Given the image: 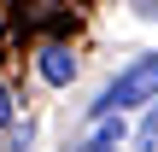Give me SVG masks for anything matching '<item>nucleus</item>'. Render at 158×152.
<instances>
[{"mask_svg": "<svg viewBox=\"0 0 158 152\" xmlns=\"http://www.w3.org/2000/svg\"><path fill=\"white\" fill-rule=\"evenodd\" d=\"M135 105H158V53L129 59V64L100 88V100L88 105V123H111V117H123V111H135Z\"/></svg>", "mask_w": 158, "mask_h": 152, "instance_id": "1", "label": "nucleus"}, {"mask_svg": "<svg viewBox=\"0 0 158 152\" xmlns=\"http://www.w3.org/2000/svg\"><path fill=\"white\" fill-rule=\"evenodd\" d=\"M35 70H41L47 88H70V76H76V53H70L64 41H47L41 59H35Z\"/></svg>", "mask_w": 158, "mask_h": 152, "instance_id": "2", "label": "nucleus"}, {"mask_svg": "<svg viewBox=\"0 0 158 152\" xmlns=\"http://www.w3.org/2000/svg\"><path fill=\"white\" fill-rule=\"evenodd\" d=\"M123 135H129V129H123V117H111V123H94V135H88L76 152H117V146H123Z\"/></svg>", "mask_w": 158, "mask_h": 152, "instance_id": "3", "label": "nucleus"}, {"mask_svg": "<svg viewBox=\"0 0 158 152\" xmlns=\"http://www.w3.org/2000/svg\"><path fill=\"white\" fill-rule=\"evenodd\" d=\"M135 152H158V105H147V117L135 129Z\"/></svg>", "mask_w": 158, "mask_h": 152, "instance_id": "4", "label": "nucleus"}, {"mask_svg": "<svg viewBox=\"0 0 158 152\" xmlns=\"http://www.w3.org/2000/svg\"><path fill=\"white\" fill-rule=\"evenodd\" d=\"M0 129H6V135L18 129V100H12V88H0Z\"/></svg>", "mask_w": 158, "mask_h": 152, "instance_id": "5", "label": "nucleus"}, {"mask_svg": "<svg viewBox=\"0 0 158 152\" xmlns=\"http://www.w3.org/2000/svg\"><path fill=\"white\" fill-rule=\"evenodd\" d=\"M35 146V129H29V123H23V129H12V135H6V152H29Z\"/></svg>", "mask_w": 158, "mask_h": 152, "instance_id": "6", "label": "nucleus"}, {"mask_svg": "<svg viewBox=\"0 0 158 152\" xmlns=\"http://www.w3.org/2000/svg\"><path fill=\"white\" fill-rule=\"evenodd\" d=\"M135 18H147V23H158V0H141V6H135Z\"/></svg>", "mask_w": 158, "mask_h": 152, "instance_id": "7", "label": "nucleus"}]
</instances>
